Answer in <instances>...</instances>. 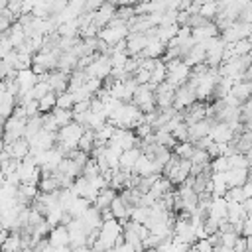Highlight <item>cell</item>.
I'll return each mask as SVG.
<instances>
[{"label": "cell", "instance_id": "7c38bea8", "mask_svg": "<svg viewBox=\"0 0 252 252\" xmlns=\"http://www.w3.org/2000/svg\"><path fill=\"white\" fill-rule=\"evenodd\" d=\"M209 219L217 220L219 224L228 220V201L224 197H213V205L209 209Z\"/></svg>", "mask_w": 252, "mask_h": 252}, {"label": "cell", "instance_id": "3957f363", "mask_svg": "<svg viewBox=\"0 0 252 252\" xmlns=\"http://www.w3.org/2000/svg\"><path fill=\"white\" fill-rule=\"evenodd\" d=\"M26 126H28V120H20V118H8L4 122V146H10L14 144L16 140L24 138L26 136Z\"/></svg>", "mask_w": 252, "mask_h": 252}, {"label": "cell", "instance_id": "8992f818", "mask_svg": "<svg viewBox=\"0 0 252 252\" xmlns=\"http://www.w3.org/2000/svg\"><path fill=\"white\" fill-rule=\"evenodd\" d=\"M175 87L169 85L167 81L161 83L159 87H156V104H158V110H167V108H173V102H175Z\"/></svg>", "mask_w": 252, "mask_h": 252}, {"label": "cell", "instance_id": "5bb4252c", "mask_svg": "<svg viewBox=\"0 0 252 252\" xmlns=\"http://www.w3.org/2000/svg\"><path fill=\"white\" fill-rule=\"evenodd\" d=\"M165 51H167V45L163 41H159L156 35H148V45H146L142 57L144 59H159Z\"/></svg>", "mask_w": 252, "mask_h": 252}, {"label": "cell", "instance_id": "603a6c76", "mask_svg": "<svg viewBox=\"0 0 252 252\" xmlns=\"http://www.w3.org/2000/svg\"><path fill=\"white\" fill-rule=\"evenodd\" d=\"M94 142H96V132L87 130V132L83 134L81 142H79V150L85 152V154H93V150H94Z\"/></svg>", "mask_w": 252, "mask_h": 252}, {"label": "cell", "instance_id": "f35d334b", "mask_svg": "<svg viewBox=\"0 0 252 252\" xmlns=\"http://www.w3.org/2000/svg\"><path fill=\"white\" fill-rule=\"evenodd\" d=\"M35 4H37V2H33V0H22V16H26V14H33Z\"/></svg>", "mask_w": 252, "mask_h": 252}, {"label": "cell", "instance_id": "ab89813d", "mask_svg": "<svg viewBox=\"0 0 252 252\" xmlns=\"http://www.w3.org/2000/svg\"><path fill=\"white\" fill-rule=\"evenodd\" d=\"M234 252H248V240H246V236H240V238L236 240Z\"/></svg>", "mask_w": 252, "mask_h": 252}, {"label": "cell", "instance_id": "9c48e42d", "mask_svg": "<svg viewBox=\"0 0 252 252\" xmlns=\"http://www.w3.org/2000/svg\"><path fill=\"white\" fill-rule=\"evenodd\" d=\"M116 10H118V6H116V4L104 2V4H102V8H100L98 12H94V14H93V22L102 30V28H106V26L116 18Z\"/></svg>", "mask_w": 252, "mask_h": 252}, {"label": "cell", "instance_id": "e575fe53", "mask_svg": "<svg viewBox=\"0 0 252 252\" xmlns=\"http://www.w3.org/2000/svg\"><path fill=\"white\" fill-rule=\"evenodd\" d=\"M173 136H175L177 142H189V126H187L185 122H181V124L175 128Z\"/></svg>", "mask_w": 252, "mask_h": 252}, {"label": "cell", "instance_id": "f1b7e54d", "mask_svg": "<svg viewBox=\"0 0 252 252\" xmlns=\"http://www.w3.org/2000/svg\"><path fill=\"white\" fill-rule=\"evenodd\" d=\"M228 163H230V169H250V161L244 154H234L228 158Z\"/></svg>", "mask_w": 252, "mask_h": 252}, {"label": "cell", "instance_id": "7402d4cb", "mask_svg": "<svg viewBox=\"0 0 252 252\" xmlns=\"http://www.w3.org/2000/svg\"><path fill=\"white\" fill-rule=\"evenodd\" d=\"M116 197H118V195H116V191H114L112 187H108V189H102V191L98 193L96 201H94V207H96V209H100V211H104V209H110V205H112V201H114Z\"/></svg>", "mask_w": 252, "mask_h": 252}, {"label": "cell", "instance_id": "d6a6232c", "mask_svg": "<svg viewBox=\"0 0 252 252\" xmlns=\"http://www.w3.org/2000/svg\"><path fill=\"white\" fill-rule=\"evenodd\" d=\"M75 106V98L71 93H63L57 96V108H63V110H73Z\"/></svg>", "mask_w": 252, "mask_h": 252}, {"label": "cell", "instance_id": "52a82bcc", "mask_svg": "<svg viewBox=\"0 0 252 252\" xmlns=\"http://www.w3.org/2000/svg\"><path fill=\"white\" fill-rule=\"evenodd\" d=\"M197 102V93H195V89L187 83V85H183V87H179L177 91H175V102H173V108L179 112V110H187V108H191L193 104Z\"/></svg>", "mask_w": 252, "mask_h": 252}, {"label": "cell", "instance_id": "277c9868", "mask_svg": "<svg viewBox=\"0 0 252 252\" xmlns=\"http://www.w3.org/2000/svg\"><path fill=\"white\" fill-rule=\"evenodd\" d=\"M134 175L138 177H150V175H163V167L152 158V156H146L142 154V158L138 159V163L134 165Z\"/></svg>", "mask_w": 252, "mask_h": 252}, {"label": "cell", "instance_id": "7bdbcfd3", "mask_svg": "<svg viewBox=\"0 0 252 252\" xmlns=\"http://www.w3.org/2000/svg\"><path fill=\"white\" fill-rule=\"evenodd\" d=\"M244 209H246V213H248V217H252V199H248V201L244 203Z\"/></svg>", "mask_w": 252, "mask_h": 252}, {"label": "cell", "instance_id": "836d02e7", "mask_svg": "<svg viewBox=\"0 0 252 252\" xmlns=\"http://www.w3.org/2000/svg\"><path fill=\"white\" fill-rule=\"evenodd\" d=\"M12 51H14L12 41L8 39V35H6V33H2V37H0V55H2V59H4V57H8Z\"/></svg>", "mask_w": 252, "mask_h": 252}, {"label": "cell", "instance_id": "e0dca14e", "mask_svg": "<svg viewBox=\"0 0 252 252\" xmlns=\"http://www.w3.org/2000/svg\"><path fill=\"white\" fill-rule=\"evenodd\" d=\"M142 158V148H132V150H126L120 158V169L122 171H134V165L138 163V159Z\"/></svg>", "mask_w": 252, "mask_h": 252}, {"label": "cell", "instance_id": "7a4b0ae2", "mask_svg": "<svg viewBox=\"0 0 252 252\" xmlns=\"http://www.w3.org/2000/svg\"><path fill=\"white\" fill-rule=\"evenodd\" d=\"M112 69H114V67H112L110 57H108V55H102V53H96L94 61H93L85 71H87L89 79H100V81H104V79L110 77Z\"/></svg>", "mask_w": 252, "mask_h": 252}, {"label": "cell", "instance_id": "5b68a950", "mask_svg": "<svg viewBox=\"0 0 252 252\" xmlns=\"http://www.w3.org/2000/svg\"><path fill=\"white\" fill-rule=\"evenodd\" d=\"M69 77H71V75H67V73L55 69V71H51V73H47V75H43V77H39V79L47 81L49 87H51V93H55V94L59 96V94H63V93H69Z\"/></svg>", "mask_w": 252, "mask_h": 252}, {"label": "cell", "instance_id": "cb8c5ba5", "mask_svg": "<svg viewBox=\"0 0 252 252\" xmlns=\"http://www.w3.org/2000/svg\"><path fill=\"white\" fill-rule=\"evenodd\" d=\"M39 191H41V193H57V191H61V185H59L55 173L49 175V177H41V181H39Z\"/></svg>", "mask_w": 252, "mask_h": 252}, {"label": "cell", "instance_id": "74e56055", "mask_svg": "<svg viewBox=\"0 0 252 252\" xmlns=\"http://www.w3.org/2000/svg\"><path fill=\"white\" fill-rule=\"evenodd\" d=\"M213 144H215V140H213L211 136H207V138H201V140H197L193 146H195V148H199V150H205V152H207V150H209Z\"/></svg>", "mask_w": 252, "mask_h": 252}, {"label": "cell", "instance_id": "4fadbf2b", "mask_svg": "<svg viewBox=\"0 0 252 252\" xmlns=\"http://www.w3.org/2000/svg\"><path fill=\"white\" fill-rule=\"evenodd\" d=\"M146 45H148V35L146 33H130L128 39H126V51H128L130 57L142 55Z\"/></svg>", "mask_w": 252, "mask_h": 252}, {"label": "cell", "instance_id": "30bf717a", "mask_svg": "<svg viewBox=\"0 0 252 252\" xmlns=\"http://www.w3.org/2000/svg\"><path fill=\"white\" fill-rule=\"evenodd\" d=\"M217 120L215 118H207V120H201V122H195V124H187L189 126V142L195 144L197 140L201 138H207L211 134V128Z\"/></svg>", "mask_w": 252, "mask_h": 252}, {"label": "cell", "instance_id": "b9f144b4", "mask_svg": "<svg viewBox=\"0 0 252 252\" xmlns=\"http://www.w3.org/2000/svg\"><path fill=\"white\" fill-rule=\"evenodd\" d=\"M242 191H244L246 201H248V199H252V179H248V181L242 185Z\"/></svg>", "mask_w": 252, "mask_h": 252}, {"label": "cell", "instance_id": "ba28073f", "mask_svg": "<svg viewBox=\"0 0 252 252\" xmlns=\"http://www.w3.org/2000/svg\"><path fill=\"white\" fill-rule=\"evenodd\" d=\"M209 136H211L217 144H228V142H232V140L236 138V134H234V130L230 128L228 122H215Z\"/></svg>", "mask_w": 252, "mask_h": 252}, {"label": "cell", "instance_id": "d4e9b609", "mask_svg": "<svg viewBox=\"0 0 252 252\" xmlns=\"http://www.w3.org/2000/svg\"><path fill=\"white\" fill-rule=\"evenodd\" d=\"M108 57H110L112 67H114V69H124V67H126V63H128V59H130L128 51H114V49H110Z\"/></svg>", "mask_w": 252, "mask_h": 252}, {"label": "cell", "instance_id": "d590c367", "mask_svg": "<svg viewBox=\"0 0 252 252\" xmlns=\"http://www.w3.org/2000/svg\"><path fill=\"white\" fill-rule=\"evenodd\" d=\"M220 238H222V246H226V248L234 250V244H236V240L240 238V234H236L234 230H230V232H224V234H220Z\"/></svg>", "mask_w": 252, "mask_h": 252}, {"label": "cell", "instance_id": "4316f807", "mask_svg": "<svg viewBox=\"0 0 252 252\" xmlns=\"http://www.w3.org/2000/svg\"><path fill=\"white\" fill-rule=\"evenodd\" d=\"M193 152H195V146H193L191 142H179V144L175 146V150H173V154H175L177 158H181V159H191Z\"/></svg>", "mask_w": 252, "mask_h": 252}, {"label": "cell", "instance_id": "d6986e66", "mask_svg": "<svg viewBox=\"0 0 252 252\" xmlns=\"http://www.w3.org/2000/svg\"><path fill=\"white\" fill-rule=\"evenodd\" d=\"M230 94H232V96H236L242 104H246V102L250 100V96H252V83H250V81L234 83V87H232Z\"/></svg>", "mask_w": 252, "mask_h": 252}, {"label": "cell", "instance_id": "2e32d148", "mask_svg": "<svg viewBox=\"0 0 252 252\" xmlns=\"http://www.w3.org/2000/svg\"><path fill=\"white\" fill-rule=\"evenodd\" d=\"M47 240H49V244H51L53 248H63V246H69V244H71V236H69L67 226H55V228L49 232Z\"/></svg>", "mask_w": 252, "mask_h": 252}, {"label": "cell", "instance_id": "8fae6325", "mask_svg": "<svg viewBox=\"0 0 252 252\" xmlns=\"http://www.w3.org/2000/svg\"><path fill=\"white\" fill-rule=\"evenodd\" d=\"M4 150L12 156V159H18V161H24L30 154H32V144H30V140H26V138H20V140H16L14 144H10V146H4Z\"/></svg>", "mask_w": 252, "mask_h": 252}, {"label": "cell", "instance_id": "ee69618b", "mask_svg": "<svg viewBox=\"0 0 252 252\" xmlns=\"http://www.w3.org/2000/svg\"><path fill=\"white\" fill-rule=\"evenodd\" d=\"M73 252H93V248H89V246H83V248H75Z\"/></svg>", "mask_w": 252, "mask_h": 252}, {"label": "cell", "instance_id": "8d00e7d4", "mask_svg": "<svg viewBox=\"0 0 252 252\" xmlns=\"http://www.w3.org/2000/svg\"><path fill=\"white\" fill-rule=\"evenodd\" d=\"M136 136L140 138V140H146L148 136H152L154 134V126H150V124H146V122H142V124H138L136 126Z\"/></svg>", "mask_w": 252, "mask_h": 252}, {"label": "cell", "instance_id": "ffe728a7", "mask_svg": "<svg viewBox=\"0 0 252 252\" xmlns=\"http://www.w3.org/2000/svg\"><path fill=\"white\" fill-rule=\"evenodd\" d=\"M91 207H93V205H91V201H87V199H83V197H77V199L69 205L67 213H69L73 219H83V215H85Z\"/></svg>", "mask_w": 252, "mask_h": 252}, {"label": "cell", "instance_id": "60d3db41", "mask_svg": "<svg viewBox=\"0 0 252 252\" xmlns=\"http://www.w3.org/2000/svg\"><path fill=\"white\" fill-rule=\"evenodd\" d=\"M242 236H246V238L252 236V217H246V219H244V224H242Z\"/></svg>", "mask_w": 252, "mask_h": 252}, {"label": "cell", "instance_id": "1f68e13d", "mask_svg": "<svg viewBox=\"0 0 252 252\" xmlns=\"http://www.w3.org/2000/svg\"><path fill=\"white\" fill-rule=\"evenodd\" d=\"M224 199H226L228 203H246V197H244L242 187H232V189H228L226 195H224Z\"/></svg>", "mask_w": 252, "mask_h": 252}, {"label": "cell", "instance_id": "44dd1931", "mask_svg": "<svg viewBox=\"0 0 252 252\" xmlns=\"http://www.w3.org/2000/svg\"><path fill=\"white\" fill-rule=\"evenodd\" d=\"M59 173H65V175H69L71 179H77V177H81L83 175V167L77 163V161H73V159H69V158H65L63 161H61V165H59V169H57Z\"/></svg>", "mask_w": 252, "mask_h": 252}, {"label": "cell", "instance_id": "ac0fdd59", "mask_svg": "<svg viewBox=\"0 0 252 252\" xmlns=\"http://www.w3.org/2000/svg\"><path fill=\"white\" fill-rule=\"evenodd\" d=\"M250 179V169H230L226 171V183L228 187H242Z\"/></svg>", "mask_w": 252, "mask_h": 252}, {"label": "cell", "instance_id": "9a60e30c", "mask_svg": "<svg viewBox=\"0 0 252 252\" xmlns=\"http://www.w3.org/2000/svg\"><path fill=\"white\" fill-rule=\"evenodd\" d=\"M83 222H85V226H87V230L89 232H93V230H98L100 226H102V222H104V219H102V211L100 209H96L94 205L83 215V219H81Z\"/></svg>", "mask_w": 252, "mask_h": 252}, {"label": "cell", "instance_id": "484cf974", "mask_svg": "<svg viewBox=\"0 0 252 252\" xmlns=\"http://www.w3.org/2000/svg\"><path fill=\"white\" fill-rule=\"evenodd\" d=\"M57 108V94L55 93H49L47 96H43L41 100H39V112L41 114H49V112H53Z\"/></svg>", "mask_w": 252, "mask_h": 252}, {"label": "cell", "instance_id": "6da1fadb", "mask_svg": "<svg viewBox=\"0 0 252 252\" xmlns=\"http://www.w3.org/2000/svg\"><path fill=\"white\" fill-rule=\"evenodd\" d=\"M165 67H167V83L173 85L175 89L183 87L189 83L191 79V67L185 65L183 59H171V61H165Z\"/></svg>", "mask_w": 252, "mask_h": 252}, {"label": "cell", "instance_id": "83f0119b", "mask_svg": "<svg viewBox=\"0 0 252 252\" xmlns=\"http://www.w3.org/2000/svg\"><path fill=\"white\" fill-rule=\"evenodd\" d=\"M205 20H209V22H213V18L215 16H219V2H203V6H201V12H199Z\"/></svg>", "mask_w": 252, "mask_h": 252}, {"label": "cell", "instance_id": "f546056e", "mask_svg": "<svg viewBox=\"0 0 252 252\" xmlns=\"http://www.w3.org/2000/svg\"><path fill=\"white\" fill-rule=\"evenodd\" d=\"M211 169H213V173H226V171H230L228 158L226 156H220V158L211 159Z\"/></svg>", "mask_w": 252, "mask_h": 252}, {"label": "cell", "instance_id": "4dcf8cb0", "mask_svg": "<svg viewBox=\"0 0 252 252\" xmlns=\"http://www.w3.org/2000/svg\"><path fill=\"white\" fill-rule=\"evenodd\" d=\"M191 163H193V165H201V167L209 165V163H211V156H209V152L195 148V152H193V156H191Z\"/></svg>", "mask_w": 252, "mask_h": 252}]
</instances>
